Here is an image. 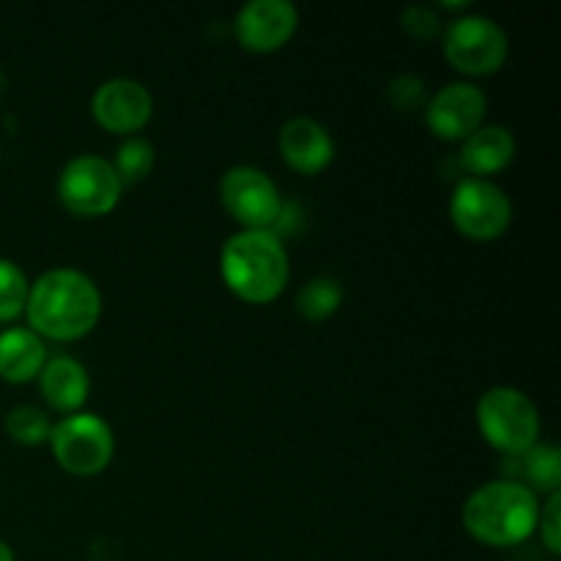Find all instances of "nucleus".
Segmentation results:
<instances>
[{"label":"nucleus","instance_id":"nucleus-1","mask_svg":"<svg viewBox=\"0 0 561 561\" xmlns=\"http://www.w3.org/2000/svg\"><path fill=\"white\" fill-rule=\"evenodd\" d=\"M27 329L42 340L75 343L88 337L102 318V290L80 268H49L31 285Z\"/></svg>","mask_w":561,"mask_h":561},{"label":"nucleus","instance_id":"nucleus-2","mask_svg":"<svg viewBox=\"0 0 561 561\" xmlns=\"http://www.w3.org/2000/svg\"><path fill=\"white\" fill-rule=\"evenodd\" d=\"M219 272L230 294L241 301L268 305L288 285V250L274 230H239L225 241Z\"/></svg>","mask_w":561,"mask_h":561},{"label":"nucleus","instance_id":"nucleus-3","mask_svg":"<svg viewBox=\"0 0 561 561\" xmlns=\"http://www.w3.org/2000/svg\"><path fill=\"white\" fill-rule=\"evenodd\" d=\"M540 496L518 480H493L463 504V529L488 548H515L537 531Z\"/></svg>","mask_w":561,"mask_h":561},{"label":"nucleus","instance_id":"nucleus-4","mask_svg":"<svg viewBox=\"0 0 561 561\" xmlns=\"http://www.w3.org/2000/svg\"><path fill=\"white\" fill-rule=\"evenodd\" d=\"M477 427L488 447L520 458L540 444L542 420L529 394L515 387H493L477 400Z\"/></svg>","mask_w":561,"mask_h":561},{"label":"nucleus","instance_id":"nucleus-5","mask_svg":"<svg viewBox=\"0 0 561 561\" xmlns=\"http://www.w3.org/2000/svg\"><path fill=\"white\" fill-rule=\"evenodd\" d=\"M53 458L66 474L96 477L115 455V438L107 422L91 411H77L58 420L49 431Z\"/></svg>","mask_w":561,"mask_h":561},{"label":"nucleus","instance_id":"nucleus-6","mask_svg":"<svg viewBox=\"0 0 561 561\" xmlns=\"http://www.w3.org/2000/svg\"><path fill=\"white\" fill-rule=\"evenodd\" d=\"M447 64L466 77L496 75L510 55V38L496 20L482 14L455 16L442 33Z\"/></svg>","mask_w":561,"mask_h":561},{"label":"nucleus","instance_id":"nucleus-7","mask_svg":"<svg viewBox=\"0 0 561 561\" xmlns=\"http://www.w3.org/2000/svg\"><path fill=\"white\" fill-rule=\"evenodd\" d=\"M124 186L115 175L110 159L99 153H80L69 159L58 175V197L66 211L75 217L93 219L115 211L121 203Z\"/></svg>","mask_w":561,"mask_h":561},{"label":"nucleus","instance_id":"nucleus-8","mask_svg":"<svg viewBox=\"0 0 561 561\" xmlns=\"http://www.w3.org/2000/svg\"><path fill=\"white\" fill-rule=\"evenodd\" d=\"M449 219L471 241H496L513 225V201L488 179H460L449 197Z\"/></svg>","mask_w":561,"mask_h":561},{"label":"nucleus","instance_id":"nucleus-9","mask_svg":"<svg viewBox=\"0 0 561 561\" xmlns=\"http://www.w3.org/2000/svg\"><path fill=\"white\" fill-rule=\"evenodd\" d=\"M219 201L241 230H272L283 217V197L277 184L252 164L225 170L219 181Z\"/></svg>","mask_w":561,"mask_h":561},{"label":"nucleus","instance_id":"nucleus-10","mask_svg":"<svg viewBox=\"0 0 561 561\" xmlns=\"http://www.w3.org/2000/svg\"><path fill=\"white\" fill-rule=\"evenodd\" d=\"M488 115V96L474 82H449L425 104V124L438 140L463 142L474 135Z\"/></svg>","mask_w":561,"mask_h":561},{"label":"nucleus","instance_id":"nucleus-11","mask_svg":"<svg viewBox=\"0 0 561 561\" xmlns=\"http://www.w3.org/2000/svg\"><path fill=\"white\" fill-rule=\"evenodd\" d=\"M91 115L104 131L121 137H131L153 115V96L142 82L129 77H115L102 82L91 96Z\"/></svg>","mask_w":561,"mask_h":561},{"label":"nucleus","instance_id":"nucleus-12","mask_svg":"<svg viewBox=\"0 0 561 561\" xmlns=\"http://www.w3.org/2000/svg\"><path fill=\"white\" fill-rule=\"evenodd\" d=\"M299 27V11L290 0H250L239 9L233 22L236 42L247 53H277L294 38Z\"/></svg>","mask_w":561,"mask_h":561},{"label":"nucleus","instance_id":"nucleus-13","mask_svg":"<svg viewBox=\"0 0 561 561\" xmlns=\"http://www.w3.org/2000/svg\"><path fill=\"white\" fill-rule=\"evenodd\" d=\"M277 148L285 164L301 175H318L332 164L334 140L323 124L316 118L285 121L277 135Z\"/></svg>","mask_w":561,"mask_h":561},{"label":"nucleus","instance_id":"nucleus-14","mask_svg":"<svg viewBox=\"0 0 561 561\" xmlns=\"http://www.w3.org/2000/svg\"><path fill=\"white\" fill-rule=\"evenodd\" d=\"M36 381L44 403L60 414L82 411V405L88 403V394H91V378H88L85 365L66 354L49 356Z\"/></svg>","mask_w":561,"mask_h":561},{"label":"nucleus","instance_id":"nucleus-15","mask_svg":"<svg viewBox=\"0 0 561 561\" xmlns=\"http://www.w3.org/2000/svg\"><path fill=\"white\" fill-rule=\"evenodd\" d=\"M518 142L515 135L502 124L480 126L471 137H466L463 148H460V162L469 170L471 179H485V175H496L513 164Z\"/></svg>","mask_w":561,"mask_h":561},{"label":"nucleus","instance_id":"nucleus-16","mask_svg":"<svg viewBox=\"0 0 561 561\" xmlns=\"http://www.w3.org/2000/svg\"><path fill=\"white\" fill-rule=\"evenodd\" d=\"M47 359V345L27 327H11L0 332V378L5 383L36 381Z\"/></svg>","mask_w":561,"mask_h":561},{"label":"nucleus","instance_id":"nucleus-17","mask_svg":"<svg viewBox=\"0 0 561 561\" xmlns=\"http://www.w3.org/2000/svg\"><path fill=\"white\" fill-rule=\"evenodd\" d=\"M520 463V480L535 493H561V453L551 444H537L529 453L513 458Z\"/></svg>","mask_w":561,"mask_h":561},{"label":"nucleus","instance_id":"nucleus-18","mask_svg":"<svg viewBox=\"0 0 561 561\" xmlns=\"http://www.w3.org/2000/svg\"><path fill=\"white\" fill-rule=\"evenodd\" d=\"M343 299V285H340L337 279L312 277L307 279L299 288V294H296V312L310 323L327 321V318H332L334 312L340 310Z\"/></svg>","mask_w":561,"mask_h":561},{"label":"nucleus","instance_id":"nucleus-19","mask_svg":"<svg viewBox=\"0 0 561 561\" xmlns=\"http://www.w3.org/2000/svg\"><path fill=\"white\" fill-rule=\"evenodd\" d=\"M153 162H157V153H153L151 140H146L140 135H131L115 148V159L110 164H113L121 186L126 190V186H135L140 181H146L151 175Z\"/></svg>","mask_w":561,"mask_h":561},{"label":"nucleus","instance_id":"nucleus-20","mask_svg":"<svg viewBox=\"0 0 561 561\" xmlns=\"http://www.w3.org/2000/svg\"><path fill=\"white\" fill-rule=\"evenodd\" d=\"M49 414L33 403H20L5 414V436L20 447H42L49 442Z\"/></svg>","mask_w":561,"mask_h":561},{"label":"nucleus","instance_id":"nucleus-21","mask_svg":"<svg viewBox=\"0 0 561 561\" xmlns=\"http://www.w3.org/2000/svg\"><path fill=\"white\" fill-rule=\"evenodd\" d=\"M27 294H31V283L25 272L9 257H0V323L14 321L25 312Z\"/></svg>","mask_w":561,"mask_h":561},{"label":"nucleus","instance_id":"nucleus-22","mask_svg":"<svg viewBox=\"0 0 561 561\" xmlns=\"http://www.w3.org/2000/svg\"><path fill=\"white\" fill-rule=\"evenodd\" d=\"M387 99L394 110L400 113H416V110H425L427 104V88L425 80L416 75H398L387 85Z\"/></svg>","mask_w":561,"mask_h":561},{"label":"nucleus","instance_id":"nucleus-23","mask_svg":"<svg viewBox=\"0 0 561 561\" xmlns=\"http://www.w3.org/2000/svg\"><path fill=\"white\" fill-rule=\"evenodd\" d=\"M403 27L409 36L416 38V42H431V38L442 36L444 33L438 11H433L431 5H422V3L403 9Z\"/></svg>","mask_w":561,"mask_h":561},{"label":"nucleus","instance_id":"nucleus-24","mask_svg":"<svg viewBox=\"0 0 561 561\" xmlns=\"http://www.w3.org/2000/svg\"><path fill=\"white\" fill-rule=\"evenodd\" d=\"M542 546L548 548L551 557L561 553V493L548 496L546 504H540V518H537Z\"/></svg>","mask_w":561,"mask_h":561},{"label":"nucleus","instance_id":"nucleus-25","mask_svg":"<svg viewBox=\"0 0 561 561\" xmlns=\"http://www.w3.org/2000/svg\"><path fill=\"white\" fill-rule=\"evenodd\" d=\"M0 561H16L14 551H11V546L5 540H0Z\"/></svg>","mask_w":561,"mask_h":561}]
</instances>
